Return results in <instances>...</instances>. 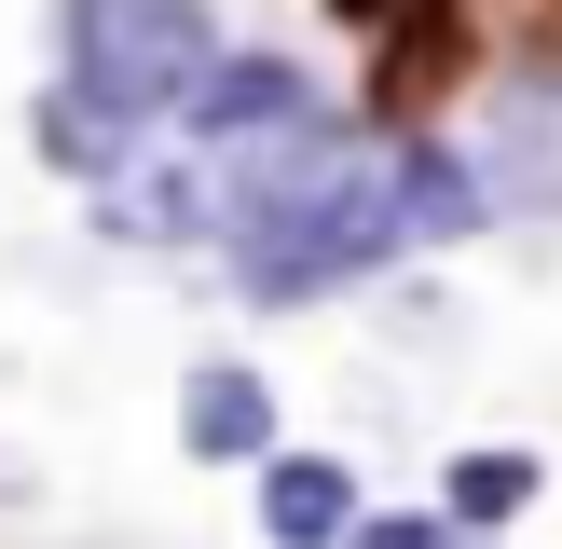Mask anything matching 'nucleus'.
<instances>
[{"label": "nucleus", "mask_w": 562, "mask_h": 549, "mask_svg": "<svg viewBox=\"0 0 562 549\" xmlns=\"http://www.w3.org/2000/svg\"><path fill=\"white\" fill-rule=\"evenodd\" d=\"M371 261H398V137H357L302 206H274V220L234 234V289L247 302H329Z\"/></svg>", "instance_id": "1"}, {"label": "nucleus", "mask_w": 562, "mask_h": 549, "mask_svg": "<svg viewBox=\"0 0 562 549\" xmlns=\"http://www.w3.org/2000/svg\"><path fill=\"white\" fill-rule=\"evenodd\" d=\"M220 69L206 0H69V97L110 124H151Z\"/></svg>", "instance_id": "2"}, {"label": "nucleus", "mask_w": 562, "mask_h": 549, "mask_svg": "<svg viewBox=\"0 0 562 549\" xmlns=\"http://www.w3.org/2000/svg\"><path fill=\"white\" fill-rule=\"evenodd\" d=\"M179 124H192V152H261V137L316 124V82H302L289 55H220V69L179 97Z\"/></svg>", "instance_id": "3"}, {"label": "nucleus", "mask_w": 562, "mask_h": 549, "mask_svg": "<svg viewBox=\"0 0 562 549\" xmlns=\"http://www.w3.org/2000/svg\"><path fill=\"white\" fill-rule=\"evenodd\" d=\"M481 206H562V69L508 82V137L481 152Z\"/></svg>", "instance_id": "4"}, {"label": "nucleus", "mask_w": 562, "mask_h": 549, "mask_svg": "<svg viewBox=\"0 0 562 549\" xmlns=\"http://www.w3.org/2000/svg\"><path fill=\"white\" fill-rule=\"evenodd\" d=\"M481 165L453 152V137H398V247H453V234H481Z\"/></svg>", "instance_id": "5"}, {"label": "nucleus", "mask_w": 562, "mask_h": 549, "mask_svg": "<svg viewBox=\"0 0 562 549\" xmlns=\"http://www.w3.org/2000/svg\"><path fill=\"white\" fill-rule=\"evenodd\" d=\"M261 536L274 549H344L357 536V481L329 453H261Z\"/></svg>", "instance_id": "6"}, {"label": "nucleus", "mask_w": 562, "mask_h": 549, "mask_svg": "<svg viewBox=\"0 0 562 549\" xmlns=\"http://www.w3.org/2000/svg\"><path fill=\"white\" fill-rule=\"evenodd\" d=\"M179 439H192L206 467H261V453H274V399H261V371H234V357H220V371H192Z\"/></svg>", "instance_id": "7"}, {"label": "nucleus", "mask_w": 562, "mask_h": 549, "mask_svg": "<svg viewBox=\"0 0 562 549\" xmlns=\"http://www.w3.org/2000/svg\"><path fill=\"white\" fill-rule=\"evenodd\" d=\"M536 481H549V467L521 453V439H481V453L439 467V522H453V536H508V522L536 508Z\"/></svg>", "instance_id": "8"}, {"label": "nucleus", "mask_w": 562, "mask_h": 549, "mask_svg": "<svg viewBox=\"0 0 562 549\" xmlns=\"http://www.w3.org/2000/svg\"><path fill=\"white\" fill-rule=\"evenodd\" d=\"M110 220H124V234H220V179L206 165H151V179L110 192Z\"/></svg>", "instance_id": "9"}, {"label": "nucleus", "mask_w": 562, "mask_h": 549, "mask_svg": "<svg viewBox=\"0 0 562 549\" xmlns=\"http://www.w3.org/2000/svg\"><path fill=\"white\" fill-rule=\"evenodd\" d=\"M42 152H55V165H82V179H110V152H124V124H110V110H82L69 82H55V97H42Z\"/></svg>", "instance_id": "10"}, {"label": "nucleus", "mask_w": 562, "mask_h": 549, "mask_svg": "<svg viewBox=\"0 0 562 549\" xmlns=\"http://www.w3.org/2000/svg\"><path fill=\"white\" fill-rule=\"evenodd\" d=\"M344 549H453V522H439V508H398V522H357Z\"/></svg>", "instance_id": "11"}, {"label": "nucleus", "mask_w": 562, "mask_h": 549, "mask_svg": "<svg viewBox=\"0 0 562 549\" xmlns=\"http://www.w3.org/2000/svg\"><path fill=\"white\" fill-rule=\"evenodd\" d=\"M481 549H521V536H481Z\"/></svg>", "instance_id": "12"}]
</instances>
